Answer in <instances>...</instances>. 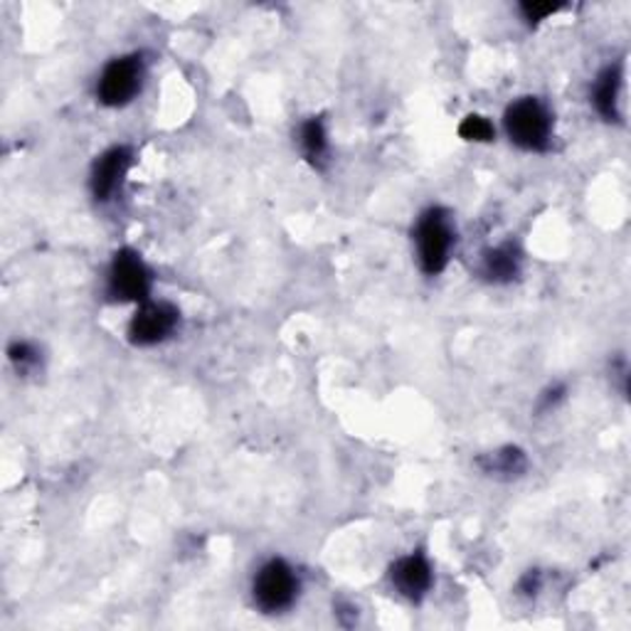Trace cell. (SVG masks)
Segmentation results:
<instances>
[{"instance_id": "obj_1", "label": "cell", "mask_w": 631, "mask_h": 631, "mask_svg": "<svg viewBox=\"0 0 631 631\" xmlns=\"http://www.w3.org/2000/svg\"><path fill=\"white\" fill-rule=\"evenodd\" d=\"M412 242L422 274L439 276L447 269L454 246H457V227H454L447 207L432 205L427 210H422L412 227Z\"/></svg>"}, {"instance_id": "obj_2", "label": "cell", "mask_w": 631, "mask_h": 631, "mask_svg": "<svg viewBox=\"0 0 631 631\" xmlns=\"http://www.w3.org/2000/svg\"><path fill=\"white\" fill-rule=\"evenodd\" d=\"M503 128L513 146L528 153H546L552 146L555 118L538 96H520L503 112Z\"/></svg>"}, {"instance_id": "obj_3", "label": "cell", "mask_w": 631, "mask_h": 631, "mask_svg": "<svg viewBox=\"0 0 631 631\" xmlns=\"http://www.w3.org/2000/svg\"><path fill=\"white\" fill-rule=\"evenodd\" d=\"M301 595V577L291 562L269 558L252 580V599L262 615H284Z\"/></svg>"}, {"instance_id": "obj_4", "label": "cell", "mask_w": 631, "mask_h": 631, "mask_svg": "<svg viewBox=\"0 0 631 631\" xmlns=\"http://www.w3.org/2000/svg\"><path fill=\"white\" fill-rule=\"evenodd\" d=\"M153 272L144 256L131 246H124L112 256L106 272V296L116 303H144L151 299Z\"/></svg>"}, {"instance_id": "obj_5", "label": "cell", "mask_w": 631, "mask_h": 631, "mask_svg": "<svg viewBox=\"0 0 631 631\" xmlns=\"http://www.w3.org/2000/svg\"><path fill=\"white\" fill-rule=\"evenodd\" d=\"M146 82V59L141 53L114 57L96 79V102L108 108H122L141 94Z\"/></svg>"}, {"instance_id": "obj_6", "label": "cell", "mask_w": 631, "mask_h": 631, "mask_svg": "<svg viewBox=\"0 0 631 631\" xmlns=\"http://www.w3.org/2000/svg\"><path fill=\"white\" fill-rule=\"evenodd\" d=\"M177 329H181V311H177V306L148 299L136 306L126 335L138 348H151V345H161L168 339H173Z\"/></svg>"}, {"instance_id": "obj_7", "label": "cell", "mask_w": 631, "mask_h": 631, "mask_svg": "<svg viewBox=\"0 0 631 631\" xmlns=\"http://www.w3.org/2000/svg\"><path fill=\"white\" fill-rule=\"evenodd\" d=\"M134 163V151L128 146H112L104 153H99L89 171V191L96 203H112L122 193L128 171Z\"/></svg>"}, {"instance_id": "obj_8", "label": "cell", "mask_w": 631, "mask_h": 631, "mask_svg": "<svg viewBox=\"0 0 631 631\" xmlns=\"http://www.w3.org/2000/svg\"><path fill=\"white\" fill-rule=\"evenodd\" d=\"M390 585L400 597L412 601V605H420L434 585V567L429 558L417 550L394 560L390 565Z\"/></svg>"}, {"instance_id": "obj_9", "label": "cell", "mask_w": 631, "mask_h": 631, "mask_svg": "<svg viewBox=\"0 0 631 631\" xmlns=\"http://www.w3.org/2000/svg\"><path fill=\"white\" fill-rule=\"evenodd\" d=\"M621 87H624V67H621V62L607 65L597 74L595 84H592L589 102L592 106H595V112L609 124L619 122L621 118V112H619Z\"/></svg>"}, {"instance_id": "obj_10", "label": "cell", "mask_w": 631, "mask_h": 631, "mask_svg": "<svg viewBox=\"0 0 631 631\" xmlns=\"http://www.w3.org/2000/svg\"><path fill=\"white\" fill-rule=\"evenodd\" d=\"M523 269L518 242H501L481 254V276L491 284H510Z\"/></svg>"}, {"instance_id": "obj_11", "label": "cell", "mask_w": 631, "mask_h": 631, "mask_svg": "<svg viewBox=\"0 0 631 631\" xmlns=\"http://www.w3.org/2000/svg\"><path fill=\"white\" fill-rule=\"evenodd\" d=\"M477 467L481 469V473H486V477L513 481V479H520L523 473L528 471V454L520 447L506 444V447H498L477 457Z\"/></svg>"}, {"instance_id": "obj_12", "label": "cell", "mask_w": 631, "mask_h": 631, "mask_svg": "<svg viewBox=\"0 0 631 631\" xmlns=\"http://www.w3.org/2000/svg\"><path fill=\"white\" fill-rule=\"evenodd\" d=\"M299 148L306 161L313 168H323L329 163L331 144H329V128L321 116H311L299 126Z\"/></svg>"}, {"instance_id": "obj_13", "label": "cell", "mask_w": 631, "mask_h": 631, "mask_svg": "<svg viewBox=\"0 0 631 631\" xmlns=\"http://www.w3.org/2000/svg\"><path fill=\"white\" fill-rule=\"evenodd\" d=\"M8 358L20 375H33L43 368V353H39L37 345L30 343V341L10 343Z\"/></svg>"}, {"instance_id": "obj_14", "label": "cell", "mask_w": 631, "mask_h": 631, "mask_svg": "<svg viewBox=\"0 0 631 631\" xmlns=\"http://www.w3.org/2000/svg\"><path fill=\"white\" fill-rule=\"evenodd\" d=\"M459 136L463 138V141H471V144H491L493 138H496V128H493V124L486 116L469 114L459 124Z\"/></svg>"}, {"instance_id": "obj_15", "label": "cell", "mask_w": 631, "mask_h": 631, "mask_svg": "<svg viewBox=\"0 0 631 631\" xmlns=\"http://www.w3.org/2000/svg\"><path fill=\"white\" fill-rule=\"evenodd\" d=\"M567 398V388L562 382H555V385H548L546 390H542L538 394V402H536V412L540 414H550V412H555L562 402H565Z\"/></svg>"}, {"instance_id": "obj_16", "label": "cell", "mask_w": 631, "mask_h": 631, "mask_svg": "<svg viewBox=\"0 0 631 631\" xmlns=\"http://www.w3.org/2000/svg\"><path fill=\"white\" fill-rule=\"evenodd\" d=\"M562 5H552V3H540V0H532V3H523L520 5V15L523 20H528L530 25H538L542 20H548L550 15H555Z\"/></svg>"}, {"instance_id": "obj_17", "label": "cell", "mask_w": 631, "mask_h": 631, "mask_svg": "<svg viewBox=\"0 0 631 631\" xmlns=\"http://www.w3.org/2000/svg\"><path fill=\"white\" fill-rule=\"evenodd\" d=\"M542 589V575L540 570H528L526 575L518 580V592L523 597H536Z\"/></svg>"}]
</instances>
